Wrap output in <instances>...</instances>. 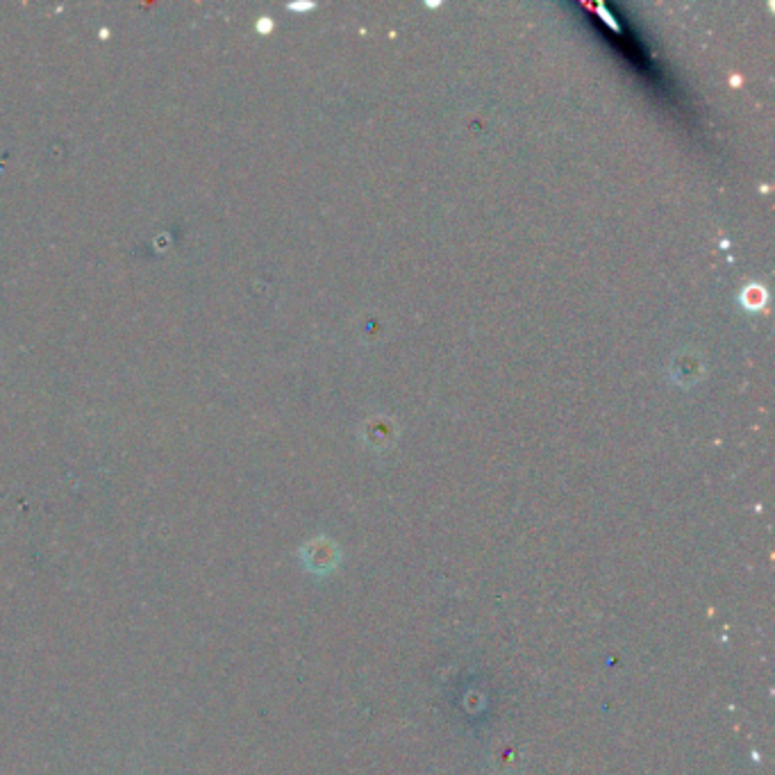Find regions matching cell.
Wrapping results in <instances>:
<instances>
[{"mask_svg": "<svg viewBox=\"0 0 775 775\" xmlns=\"http://www.w3.org/2000/svg\"><path fill=\"white\" fill-rule=\"evenodd\" d=\"M703 373V360L696 353H680L673 362V378L680 385H691L698 380V375Z\"/></svg>", "mask_w": 775, "mask_h": 775, "instance_id": "1", "label": "cell"}, {"mask_svg": "<svg viewBox=\"0 0 775 775\" xmlns=\"http://www.w3.org/2000/svg\"><path fill=\"white\" fill-rule=\"evenodd\" d=\"M396 435V425L391 419H371L369 423H366V430H364V437L366 441H371L373 446H382V444H389L391 439H394Z\"/></svg>", "mask_w": 775, "mask_h": 775, "instance_id": "2", "label": "cell"}, {"mask_svg": "<svg viewBox=\"0 0 775 775\" xmlns=\"http://www.w3.org/2000/svg\"><path fill=\"white\" fill-rule=\"evenodd\" d=\"M766 300V291L762 285H748L741 294V303H744L748 310H760Z\"/></svg>", "mask_w": 775, "mask_h": 775, "instance_id": "3", "label": "cell"}]
</instances>
